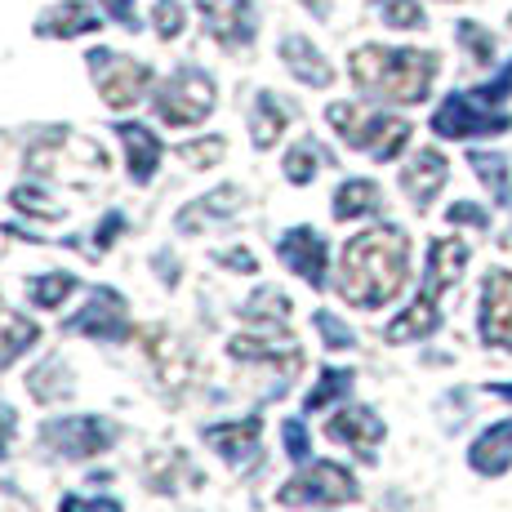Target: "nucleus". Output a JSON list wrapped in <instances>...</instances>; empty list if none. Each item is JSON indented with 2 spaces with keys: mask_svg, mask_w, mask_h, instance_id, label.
I'll use <instances>...</instances> for the list:
<instances>
[{
  "mask_svg": "<svg viewBox=\"0 0 512 512\" xmlns=\"http://www.w3.org/2000/svg\"><path fill=\"white\" fill-rule=\"evenodd\" d=\"M90 32H98V14L81 0H63V5L45 9L41 23H36V36H45V41H72V36Z\"/></svg>",
  "mask_w": 512,
  "mask_h": 512,
  "instance_id": "aec40b11",
  "label": "nucleus"
},
{
  "mask_svg": "<svg viewBox=\"0 0 512 512\" xmlns=\"http://www.w3.org/2000/svg\"><path fill=\"white\" fill-rule=\"evenodd\" d=\"M205 32L223 49H245L259 36V9L254 0H196Z\"/></svg>",
  "mask_w": 512,
  "mask_h": 512,
  "instance_id": "f8f14e48",
  "label": "nucleus"
},
{
  "mask_svg": "<svg viewBox=\"0 0 512 512\" xmlns=\"http://www.w3.org/2000/svg\"><path fill=\"white\" fill-rule=\"evenodd\" d=\"M348 72L361 94L388 98V103H423L437 81V54L428 49H383L361 45L348 58Z\"/></svg>",
  "mask_w": 512,
  "mask_h": 512,
  "instance_id": "f03ea898",
  "label": "nucleus"
},
{
  "mask_svg": "<svg viewBox=\"0 0 512 512\" xmlns=\"http://www.w3.org/2000/svg\"><path fill=\"white\" fill-rule=\"evenodd\" d=\"M98 5L112 14V23L130 27V32H139V14H134V0H98Z\"/></svg>",
  "mask_w": 512,
  "mask_h": 512,
  "instance_id": "37998d69",
  "label": "nucleus"
},
{
  "mask_svg": "<svg viewBox=\"0 0 512 512\" xmlns=\"http://www.w3.org/2000/svg\"><path fill=\"white\" fill-rule=\"evenodd\" d=\"M281 58H285V67H290L294 81H303V85H317V90H326V85L334 81L330 63L321 58V49L312 45L308 36H285V41H281Z\"/></svg>",
  "mask_w": 512,
  "mask_h": 512,
  "instance_id": "412c9836",
  "label": "nucleus"
},
{
  "mask_svg": "<svg viewBox=\"0 0 512 512\" xmlns=\"http://www.w3.org/2000/svg\"><path fill=\"white\" fill-rule=\"evenodd\" d=\"M116 139L125 143V161H130V179L134 183H152L156 179V165H161V139H156L147 125L139 121H121L116 125Z\"/></svg>",
  "mask_w": 512,
  "mask_h": 512,
  "instance_id": "a211bd4d",
  "label": "nucleus"
},
{
  "mask_svg": "<svg viewBox=\"0 0 512 512\" xmlns=\"http://www.w3.org/2000/svg\"><path fill=\"white\" fill-rule=\"evenodd\" d=\"M446 179H450V165H446V156L432 152V147L415 152V161L401 170V187H406V196H410L415 205H428L432 196L446 187Z\"/></svg>",
  "mask_w": 512,
  "mask_h": 512,
  "instance_id": "6ab92c4d",
  "label": "nucleus"
},
{
  "mask_svg": "<svg viewBox=\"0 0 512 512\" xmlns=\"http://www.w3.org/2000/svg\"><path fill=\"white\" fill-rule=\"evenodd\" d=\"M121 232H125V214H116V210H112V214H107V219L94 228V250H107V245H112Z\"/></svg>",
  "mask_w": 512,
  "mask_h": 512,
  "instance_id": "79ce46f5",
  "label": "nucleus"
},
{
  "mask_svg": "<svg viewBox=\"0 0 512 512\" xmlns=\"http://www.w3.org/2000/svg\"><path fill=\"white\" fill-rule=\"evenodd\" d=\"M348 499H357V477H352V472L343 468V464H330V459H321V464L294 472V477L277 490V504H281V508L348 504Z\"/></svg>",
  "mask_w": 512,
  "mask_h": 512,
  "instance_id": "0eeeda50",
  "label": "nucleus"
},
{
  "mask_svg": "<svg viewBox=\"0 0 512 512\" xmlns=\"http://www.w3.org/2000/svg\"><path fill=\"white\" fill-rule=\"evenodd\" d=\"M379 187L370 179H348L339 183V192H334V219L339 223H352V219H366V214L379 210Z\"/></svg>",
  "mask_w": 512,
  "mask_h": 512,
  "instance_id": "bb28decb",
  "label": "nucleus"
},
{
  "mask_svg": "<svg viewBox=\"0 0 512 512\" xmlns=\"http://www.w3.org/2000/svg\"><path fill=\"white\" fill-rule=\"evenodd\" d=\"M285 125H290V107L281 103L277 94L263 90L254 98V116H250V139L259 152H268V147H277V139L285 134Z\"/></svg>",
  "mask_w": 512,
  "mask_h": 512,
  "instance_id": "b1692460",
  "label": "nucleus"
},
{
  "mask_svg": "<svg viewBox=\"0 0 512 512\" xmlns=\"http://www.w3.org/2000/svg\"><path fill=\"white\" fill-rule=\"evenodd\" d=\"M241 210V187H232V183H223V187H214L210 196H201V201H192L187 210L174 219V228L179 232H196L201 223H219V219H232V214Z\"/></svg>",
  "mask_w": 512,
  "mask_h": 512,
  "instance_id": "5701e85b",
  "label": "nucleus"
},
{
  "mask_svg": "<svg viewBox=\"0 0 512 512\" xmlns=\"http://www.w3.org/2000/svg\"><path fill=\"white\" fill-rule=\"evenodd\" d=\"M281 437H285V455H290L294 464H308L312 441H308V428H303V419H285L281 423Z\"/></svg>",
  "mask_w": 512,
  "mask_h": 512,
  "instance_id": "58836bf2",
  "label": "nucleus"
},
{
  "mask_svg": "<svg viewBox=\"0 0 512 512\" xmlns=\"http://www.w3.org/2000/svg\"><path fill=\"white\" fill-rule=\"evenodd\" d=\"M259 437H263V419H236V423H214V428H205V446L219 450L223 464L236 468V472H254L259 468Z\"/></svg>",
  "mask_w": 512,
  "mask_h": 512,
  "instance_id": "ddd939ff",
  "label": "nucleus"
},
{
  "mask_svg": "<svg viewBox=\"0 0 512 512\" xmlns=\"http://www.w3.org/2000/svg\"><path fill=\"white\" fill-rule=\"evenodd\" d=\"M156 116H161L170 130H187V125H201L214 112V81L201 67H179L170 81L156 90L152 98Z\"/></svg>",
  "mask_w": 512,
  "mask_h": 512,
  "instance_id": "39448f33",
  "label": "nucleus"
},
{
  "mask_svg": "<svg viewBox=\"0 0 512 512\" xmlns=\"http://www.w3.org/2000/svg\"><path fill=\"white\" fill-rule=\"evenodd\" d=\"M72 290H76V277H72V272H49V277L27 281V299H32L36 308H58V303H63Z\"/></svg>",
  "mask_w": 512,
  "mask_h": 512,
  "instance_id": "2f4dec72",
  "label": "nucleus"
},
{
  "mask_svg": "<svg viewBox=\"0 0 512 512\" xmlns=\"http://www.w3.org/2000/svg\"><path fill=\"white\" fill-rule=\"evenodd\" d=\"M459 41L468 45V54L477 58V63H490V58H495V41H490L486 27H477V23H459Z\"/></svg>",
  "mask_w": 512,
  "mask_h": 512,
  "instance_id": "ea45409f",
  "label": "nucleus"
},
{
  "mask_svg": "<svg viewBox=\"0 0 512 512\" xmlns=\"http://www.w3.org/2000/svg\"><path fill=\"white\" fill-rule=\"evenodd\" d=\"M58 512H121V504H116V499H85V495H67L63 504H58Z\"/></svg>",
  "mask_w": 512,
  "mask_h": 512,
  "instance_id": "a19ab883",
  "label": "nucleus"
},
{
  "mask_svg": "<svg viewBox=\"0 0 512 512\" xmlns=\"http://www.w3.org/2000/svg\"><path fill=\"white\" fill-rule=\"evenodd\" d=\"M27 170L54 183L90 187L94 179L107 174V152L94 139H81L72 130H49L27 147Z\"/></svg>",
  "mask_w": 512,
  "mask_h": 512,
  "instance_id": "7ed1b4c3",
  "label": "nucleus"
},
{
  "mask_svg": "<svg viewBox=\"0 0 512 512\" xmlns=\"http://www.w3.org/2000/svg\"><path fill=\"white\" fill-rule=\"evenodd\" d=\"M277 254H281L285 268L299 272L312 290L326 285V236H321L317 228H290L277 241Z\"/></svg>",
  "mask_w": 512,
  "mask_h": 512,
  "instance_id": "2eb2a0df",
  "label": "nucleus"
},
{
  "mask_svg": "<svg viewBox=\"0 0 512 512\" xmlns=\"http://www.w3.org/2000/svg\"><path fill=\"white\" fill-rule=\"evenodd\" d=\"M468 464L477 468L481 477H499V472H508V464H512V419L495 423V428H486L477 441H472Z\"/></svg>",
  "mask_w": 512,
  "mask_h": 512,
  "instance_id": "4be33fe9",
  "label": "nucleus"
},
{
  "mask_svg": "<svg viewBox=\"0 0 512 512\" xmlns=\"http://www.w3.org/2000/svg\"><path fill=\"white\" fill-rule=\"evenodd\" d=\"M245 317L263 321V326H285V321H290V299H285L281 290H259L245 303Z\"/></svg>",
  "mask_w": 512,
  "mask_h": 512,
  "instance_id": "473e14b6",
  "label": "nucleus"
},
{
  "mask_svg": "<svg viewBox=\"0 0 512 512\" xmlns=\"http://www.w3.org/2000/svg\"><path fill=\"white\" fill-rule=\"evenodd\" d=\"M41 441L63 459H94L116 441V428L98 415H67L49 419L41 428Z\"/></svg>",
  "mask_w": 512,
  "mask_h": 512,
  "instance_id": "1a4fd4ad",
  "label": "nucleus"
},
{
  "mask_svg": "<svg viewBox=\"0 0 512 512\" xmlns=\"http://www.w3.org/2000/svg\"><path fill=\"white\" fill-rule=\"evenodd\" d=\"M504 130H512V116L481 103L472 90L450 94L432 112V134H441V139H481V134H504Z\"/></svg>",
  "mask_w": 512,
  "mask_h": 512,
  "instance_id": "6e6552de",
  "label": "nucleus"
},
{
  "mask_svg": "<svg viewBox=\"0 0 512 512\" xmlns=\"http://www.w3.org/2000/svg\"><path fill=\"white\" fill-rule=\"evenodd\" d=\"M183 23H187V14H183L179 0H156L152 27H156V36H161V41H174V36L183 32Z\"/></svg>",
  "mask_w": 512,
  "mask_h": 512,
  "instance_id": "c9c22d12",
  "label": "nucleus"
},
{
  "mask_svg": "<svg viewBox=\"0 0 512 512\" xmlns=\"http://www.w3.org/2000/svg\"><path fill=\"white\" fill-rule=\"evenodd\" d=\"M326 121L334 125V134H339L343 143L374 156V161H392V156L410 143V121L388 116V112H366V107H352V103H330Z\"/></svg>",
  "mask_w": 512,
  "mask_h": 512,
  "instance_id": "20e7f679",
  "label": "nucleus"
},
{
  "mask_svg": "<svg viewBox=\"0 0 512 512\" xmlns=\"http://www.w3.org/2000/svg\"><path fill=\"white\" fill-rule=\"evenodd\" d=\"M36 339H41V326H36V321H27L23 312L0 308V370L14 366Z\"/></svg>",
  "mask_w": 512,
  "mask_h": 512,
  "instance_id": "a878e982",
  "label": "nucleus"
},
{
  "mask_svg": "<svg viewBox=\"0 0 512 512\" xmlns=\"http://www.w3.org/2000/svg\"><path fill=\"white\" fill-rule=\"evenodd\" d=\"M490 392H495V397H508V401H512V383H490Z\"/></svg>",
  "mask_w": 512,
  "mask_h": 512,
  "instance_id": "de8ad7c7",
  "label": "nucleus"
},
{
  "mask_svg": "<svg viewBox=\"0 0 512 512\" xmlns=\"http://www.w3.org/2000/svg\"><path fill=\"white\" fill-rule=\"evenodd\" d=\"M468 165L477 170V179L490 187V192L499 196V201H508L512 196V174H508V161L495 152H468Z\"/></svg>",
  "mask_w": 512,
  "mask_h": 512,
  "instance_id": "7c9ffc66",
  "label": "nucleus"
},
{
  "mask_svg": "<svg viewBox=\"0 0 512 512\" xmlns=\"http://www.w3.org/2000/svg\"><path fill=\"white\" fill-rule=\"evenodd\" d=\"M464 263H468V245L459 236H437L428 250V272H423V294L441 299L459 277H464Z\"/></svg>",
  "mask_w": 512,
  "mask_h": 512,
  "instance_id": "f3484780",
  "label": "nucleus"
},
{
  "mask_svg": "<svg viewBox=\"0 0 512 512\" xmlns=\"http://www.w3.org/2000/svg\"><path fill=\"white\" fill-rule=\"evenodd\" d=\"M374 9H379V18L388 27H397V32H415V27H423L419 0H374Z\"/></svg>",
  "mask_w": 512,
  "mask_h": 512,
  "instance_id": "f704fd0d",
  "label": "nucleus"
},
{
  "mask_svg": "<svg viewBox=\"0 0 512 512\" xmlns=\"http://www.w3.org/2000/svg\"><path fill=\"white\" fill-rule=\"evenodd\" d=\"M352 379H357V374H352V370L326 366V370H321V383L308 392V397H303V410H308V415H312V410H326L334 397H348V392H352Z\"/></svg>",
  "mask_w": 512,
  "mask_h": 512,
  "instance_id": "c756f323",
  "label": "nucleus"
},
{
  "mask_svg": "<svg viewBox=\"0 0 512 512\" xmlns=\"http://www.w3.org/2000/svg\"><path fill=\"white\" fill-rule=\"evenodd\" d=\"M481 339L512 352V272L495 268L481 285Z\"/></svg>",
  "mask_w": 512,
  "mask_h": 512,
  "instance_id": "4468645a",
  "label": "nucleus"
},
{
  "mask_svg": "<svg viewBox=\"0 0 512 512\" xmlns=\"http://www.w3.org/2000/svg\"><path fill=\"white\" fill-rule=\"evenodd\" d=\"M72 374H67L63 361H41L32 374H27V392H32L36 401H63L72 397Z\"/></svg>",
  "mask_w": 512,
  "mask_h": 512,
  "instance_id": "c85d7f7f",
  "label": "nucleus"
},
{
  "mask_svg": "<svg viewBox=\"0 0 512 512\" xmlns=\"http://www.w3.org/2000/svg\"><path fill=\"white\" fill-rule=\"evenodd\" d=\"M437 326H441V308H437V299H432V294H419V299L410 303V308L388 326V343L428 339V334H437Z\"/></svg>",
  "mask_w": 512,
  "mask_h": 512,
  "instance_id": "393cba45",
  "label": "nucleus"
},
{
  "mask_svg": "<svg viewBox=\"0 0 512 512\" xmlns=\"http://www.w3.org/2000/svg\"><path fill=\"white\" fill-rule=\"evenodd\" d=\"M219 263L223 268H236V272H254V254L250 250H228V254H219Z\"/></svg>",
  "mask_w": 512,
  "mask_h": 512,
  "instance_id": "a18cd8bd",
  "label": "nucleus"
},
{
  "mask_svg": "<svg viewBox=\"0 0 512 512\" xmlns=\"http://www.w3.org/2000/svg\"><path fill=\"white\" fill-rule=\"evenodd\" d=\"M446 219L450 223H468V228H486V210H477V205H472V201H459V205H450V210H446Z\"/></svg>",
  "mask_w": 512,
  "mask_h": 512,
  "instance_id": "c03bdc74",
  "label": "nucleus"
},
{
  "mask_svg": "<svg viewBox=\"0 0 512 512\" xmlns=\"http://www.w3.org/2000/svg\"><path fill=\"white\" fill-rule=\"evenodd\" d=\"M330 441L339 446H352L361 459H374V446L383 441V419L374 415L370 406H343L339 415L330 419Z\"/></svg>",
  "mask_w": 512,
  "mask_h": 512,
  "instance_id": "dca6fc26",
  "label": "nucleus"
},
{
  "mask_svg": "<svg viewBox=\"0 0 512 512\" xmlns=\"http://www.w3.org/2000/svg\"><path fill=\"white\" fill-rule=\"evenodd\" d=\"M179 161H187L192 170H205V165H219V161H223V139L183 143V147H179Z\"/></svg>",
  "mask_w": 512,
  "mask_h": 512,
  "instance_id": "4c0bfd02",
  "label": "nucleus"
},
{
  "mask_svg": "<svg viewBox=\"0 0 512 512\" xmlns=\"http://www.w3.org/2000/svg\"><path fill=\"white\" fill-rule=\"evenodd\" d=\"M85 63H90V76H94L98 94H103V103L112 107V112L134 107L147 94V85H152V67L134 63V58L116 54V49H90Z\"/></svg>",
  "mask_w": 512,
  "mask_h": 512,
  "instance_id": "423d86ee",
  "label": "nucleus"
},
{
  "mask_svg": "<svg viewBox=\"0 0 512 512\" xmlns=\"http://www.w3.org/2000/svg\"><path fill=\"white\" fill-rule=\"evenodd\" d=\"M9 450V410H0V459H5Z\"/></svg>",
  "mask_w": 512,
  "mask_h": 512,
  "instance_id": "49530a36",
  "label": "nucleus"
},
{
  "mask_svg": "<svg viewBox=\"0 0 512 512\" xmlns=\"http://www.w3.org/2000/svg\"><path fill=\"white\" fill-rule=\"evenodd\" d=\"M232 361H241V366H268L281 374V383L290 388V374L303 366V352L299 343L290 339V334H277V326H268L263 334H236L228 343Z\"/></svg>",
  "mask_w": 512,
  "mask_h": 512,
  "instance_id": "9b49d317",
  "label": "nucleus"
},
{
  "mask_svg": "<svg viewBox=\"0 0 512 512\" xmlns=\"http://www.w3.org/2000/svg\"><path fill=\"white\" fill-rule=\"evenodd\" d=\"M321 165H330V156H326V147L321 143H312V139H303V143H294L290 152H285V179L290 183H312L321 174Z\"/></svg>",
  "mask_w": 512,
  "mask_h": 512,
  "instance_id": "cd10ccee",
  "label": "nucleus"
},
{
  "mask_svg": "<svg viewBox=\"0 0 512 512\" xmlns=\"http://www.w3.org/2000/svg\"><path fill=\"white\" fill-rule=\"evenodd\" d=\"M67 334H90L98 343H125L130 339V312H125V299L116 290H107V285H98L90 294V303H85L76 317L63 321Z\"/></svg>",
  "mask_w": 512,
  "mask_h": 512,
  "instance_id": "9d476101",
  "label": "nucleus"
},
{
  "mask_svg": "<svg viewBox=\"0 0 512 512\" xmlns=\"http://www.w3.org/2000/svg\"><path fill=\"white\" fill-rule=\"evenodd\" d=\"M312 321H317V330H321V343H326V348H334V352H343V348H352V343H357V334L343 326L334 312H317Z\"/></svg>",
  "mask_w": 512,
  "mask_h": 512,
  "instance_id": "e433bc0d",
  "label": "nucleus"
},
{
  "mask_svg": "<svg viewBox=\"0 0 512 512\" xmlns=\"http://www.w3.org/2000/svg\"><path fill=\"white\" fill-rule=\"evenodd\" d=\"M410 272V236L392 223L370 228L361 236H352L343 245V263H339V294L352 308H383L401 294Z\"/></svg>",
  "mask_w": 512,
  "mask_h": 512,
  "instance_id": "f257e3e1",
  "label": "nucleus"
},
{
  "mask_svg": "<svg viewBox=\"0 0 512 512\" xmlns=\"http://www.w3.org/2000/svg\"><path fill=\"white\" fill-rule=\"evenodd\" d=\"M9 201H14V210H23V214H32V219H63V205H54L49 196L41 192V187H32V183H23V187H14L9 192Z\"/></svg>",
  "mask_w": 512,
  "mask_h": 512,
  "instance_id": "72a5a7b5",
  "label": "nucleus"
}]
</instances>
